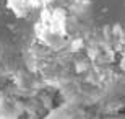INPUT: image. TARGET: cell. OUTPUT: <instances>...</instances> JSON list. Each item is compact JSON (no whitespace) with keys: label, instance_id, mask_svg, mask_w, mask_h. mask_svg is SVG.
<instances>
[{"label":"cell","instance_id":"6da1fadb","mask_svg":"<svg viewBox=\"0 0 125 119\" xmlns=\"http://www.w3.org/2000/svg\"><path fill=\"white\" fill-rule=\"evenodd\" d=\"M44 119H73V118H72V114H70L67 109L59 108V109L51 111V113H49V114H47Z\"/></svg>","mask_w":125,"mask_h":119}]
</instances>
